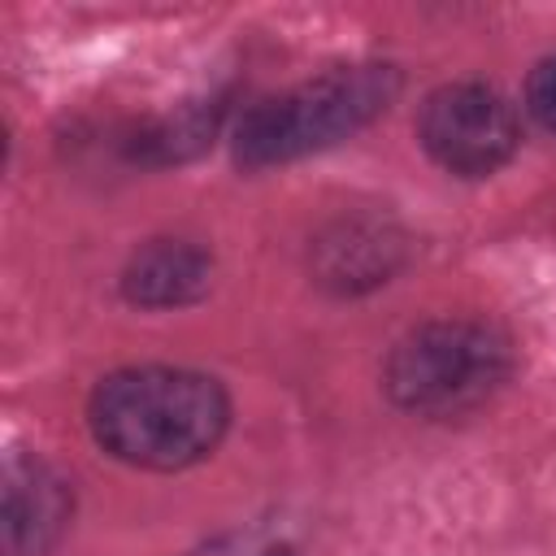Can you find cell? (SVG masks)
<instances>
[{"label": "cell", "instance_id": "obj_1", "mask_svg": "<svg viewBox=\"0 0 556 556\" xmlns=\"http://www.w3.org/2000/svg\"><path fill=\"white\" fill-rule=\"evenodd\" d=\"M230 421L217 378L169 365H135L100 378L87 404L96 443L139 469H187L204 460Z\"/></svg>", "mask_w": 556, "mask_h": 556}, {"label": "cell", "instance_id": "obj_2", "mask_svg": "<svg viewBox=\"0 0 556 556\" xmlns=\"http://www.w3.org/2000/svg\"><path fill=\"white\" fill-rule=\"evenodd\" d=\"M400 96V70L382 61L334 65L282 96L252 104L235 126V161L243 169L287 165L295 156L334 148L365 130Z\"/></svg>", "mask_w": 556, "mask_h": 556}, {"label": "cell", "instance_id": "obj_3", "mask_svg": "<svg viewBox=\"0 0 556 556\" xmlns=\"http://www.w3.org/2000/svg\"><path fill=\"white\" fill-rule=\"evenodd\" d=\"M513 369L508 339L469 317L426 321L404 334L387 361V391L404 413L460 417L486 404Z\"/></svg>", "mask_w": 556, "mask_h": 556}, {"label": "cell", "instance_id": "obj_4", "mask_svg": "<svg viewBox=\"0 0 556 556\" xmlns=\"http://www.w3.org/2000/svg\"><path fill=\"white\" fill-rule=\"evenodd\" d=\"M421 148L460 178L495 174L521 139L513 104L486 83H447L426 96L417 117Z\"/></svg>", "mask_w": 556, "mask_h": 556}, {"label": "cell", "instance_id": "obj_5", "mask_svg": "<svg viewBox=\"0 0 556 556\" xmlns=\"http://www.w3.org/2000/svg\"><path fill=\"white\" fill-rule=\"evenodd\" d=\"M70 486L39 456H9L4 469V547L9 556H43L70 526Z\"/></svg>", "mask_w": 556, "mask_h": 556}, {"label": "cell", "instance_id": "obj_6", "mask_svg": "<svg viewBox=\"0 0 556 556\" xmlns=\"http://www.w3.org/2000/svg\"><path fill=\"white\" fill-rule=\"evenodd\" d=\"M208 274H213V261L204 248L187 239H152L130 256L122 274V291L130 304H143V308H178L208 291Z\"/></svg>", "mask_w": 556, "mask_h": 556}, {"label": "cell", "instance_id": "obj_7", "mask_svg": "<svg viewBox=\"0 0 556 556\" xmlns=\"http://www.w3.org/2000/svg\"><path fill=\"white\" fill-rule=\"evenodd\" d=\"M400 261V235L387 222H339L317 243V274L339 291L387 282Z\"/></svg>", "mask_w": 556, "mask_h": 556}, {"label": "cell", "instance_id": "obj_8", "mask_svg": "<svg viewBox=\"0 0 556 556\" xmlns=\"http://www.w3.org/2000/svg\"><path fill=\"white\" fill-rule=\"evenodd\" d=\"M213 130H217V104H213V109L187 104V109H178L174 117L143 126V130L135 135V143H130V156L152 161V165L187 161V156H195V152L213 139Z\"/></svg>", "mask_w": 556, "mask_h": 556}, {"label": "cell", "instance_id": "obj_9", "mask_svg": "<svg viewBox=\"0 0 556 556\" xmlns=\"http://www.w3.org/2000/svg\"><path fill=\"white\" fill-rule=\"evenodd\" d=\"M191 556H291V547L274 530H235V534H222V539L204 543Z\"/></svg>", "mask_w": 556, "mask_h": 556}, {"label": "cell", "instance_id": "obj_10", "mask_svg": "<svg viewBox=\"0 0 556 556\" xmlns=\"http://www.w3.org/2000/svg\"><path fill=\"white\" fill-rule=\"evenodd\" d=\"M526 104H530V113L556 135V56H547V61L534 65L530 87H526Z\"/></svg>", "mask_w": 556, "mask_h": 556}]
</instances>
